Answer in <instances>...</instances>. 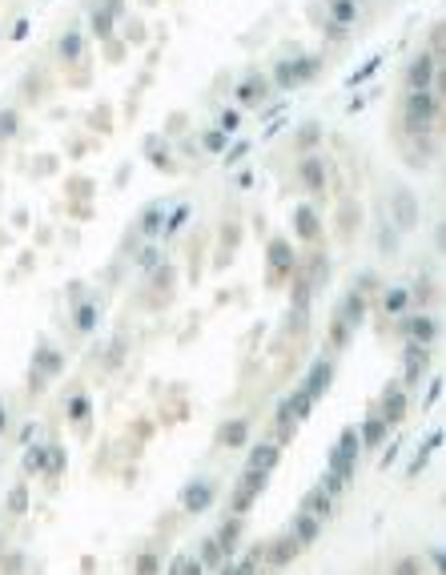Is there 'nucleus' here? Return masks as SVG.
<instances>
[{
	"mask_svg": "<svg viewBox=\"0 0 446 575\" xmlns=\"http://www.w3.org/2000/svg\"><path fill=\"white\" fill-rule=\"evenodd\" d=\"M438 109H442V101L434 89H410L406 101H402V125H406L410 137L430 133V125L438 121Z\"/></svg>",
	"mask_w": 446,
	"mask_h": 575,
	"instance_id": "obj_1",
	"label": "nucleus"
},
{
	"mask_svg": "<svg viewBox=\"0 0 446 575\" xmlns=\"http://www.w3.org/2000/svg\"><path fill=\"white\" fill-rule=\"evenodd\" d=\"M358 455H362V438H358V431L350 426V431H342L338 447L330 450V471H326V475H338L342 483H350V479H354V463H358Z\"/></svg>",
	"mask_w": 446,
	"mask_h": 575,
	"instance_id": "obj_2",
	"label": "nucleus"
},
{
	"mask_svg": "<svg viewBox=\"0 0 446 575\" xmlns=\"http://www.w3.org/2000/svg\"><path fill=\"white\" fill-rule=\"evenodd\" d=\"M270 487V471H249L241 475V483L234 487V495H229V515H246L253 503H258V495Z\"/></svg>",
	"mask_w": 446,
	"mask_h": 575,
	"instance_id": "obj_3",
	"label": "nucleus"
},
{
	"mask_svg": "<svg viewBox=\"0 0 446 575\" xmlns=\"http://www.w3.org/2000/svg\"><path fill=\"white\" fill-rule=\"evenodd\" d=\"M213 499H217V487H213L210 479H193V483H185V491H181V511L205 515L213 507Z\"/></svg>",
	"mask_w": 446,
	"mask_h": 575,
	"instance_id": "obj_4",
	"label": "nucleus"
},
{
	"mask_svg": "<svg viewBox=\"0 0 446 575\" xmlns=\"http://www.w3.org/2000/svg\"><path fill=\"white\" fill-rule=\"evenodd\" d=\"M438 81V57L434 52H418L406 64V89H434Z\"/></svg>",
	"mask_w": 446,
	"mask_h": 575,
	"instance_id": "obj_5",
	"label": "nucleus"
},
{
	"mask_svg": "<svg viewBox=\"0 0 446 575\" xmlns=\"http://www.w3.org/2000/svg\"><path fill=\"white\" fill-rule=\"evenodd\" d=\"M318 73V61L314 57H302V61H282L278 69H273V81L282 89H294V85H306L310 76Z\"/></svg>",
	"mask_w": 446,
	"mask_h": 575,
	"instance_id": "obj_6",
	"label": "nucleus"
},
{
	"mask_svg": "<svg viewBox=\"0 0 446 575\" xmlns=\"http://www.w3.org/2000/svg\"><path fill=\"white\" fill-rule=\"evenodd\" d=\"M334 322H342L346 330H358V326L366 322V294L350 290L346 298H342V306H338V318H334Z\"/></svg>",
	"mask_w": 446,
	"mask_h": 575,
	"instance_id": "obj_7",
	"label": "nucleus"
},
{
	"mask_svg": "<svg viewBox=\"0 0 446 575\" xmlns=\"http://www.w3.org/2000/svg\"><path fill=\"white\" fill-rule=\"evenodd\" d=\"M426 366H430V354H426V346H422V342H406V354H402V375H406L410 387H414V382H422Z\"/></svg>",
	"mask_w": 446,
	"mask_h": 575,
	"instance_id": "obj_8",
	"label": "nucleus"
},
{
	"mask_svg": "<svg viewBox=\"0 0 446 575\" xmlns=\"http://www.w3.org/2000/svg\"><path fill=\"white\" fill-rule=\"evenodd\" d=\"M265 93H270V81H265V73H249L237 81L234 97L241 101V105H261L265 101Z\"/></svg>",
	"mask_w": 446,
	"mask_h": 575,
	"instance_id": "obj_9",
	"label": "nucleus"
},
{
	"mask_svg": "<svg viewBox=\"0 0 446 575\" xmlns=\"http://www.w3.org/2000/svg\"><path fill=\"white\" fill-rule=\"evenodd\" d=\"M390 205H394V225H402V229H414V225H418V201H414L410 189H394Z\"/></svg>",
	"mask_w": 446,
	"mask_h": 575,
	"instance_id": "obj_10",
	"label": "nucleus"
},
{
	"mask_svg": "<svg viewBox=\"0 0 446 575\" xmlns=\"http://www.w3.org/2000/svg\"><path fill=\"white\" fill-rule=\"evenodd\" d=\"M402 330H406L410 342H422V346H430L434 338H438V322H434L430 314H414V318H402Z\"/></svg>",
	"mask_w": 446,
	"mask_h": 575,
	"instance_id": "obj_11",
	"label": "nucleus"
},
{
	"mask_svg": "<svg viewBox=\"0 0 446 575\" xmlns=\"http://www.w3.org/2000/svg\"><path fill=\"white\" fill-rule=\"evenodd\" d=\"M330 378H334V363H330V358H318V363L310 366L306 382H302V390H306L310 399H322L326 387H330Z\"/></svg>",
	"mask_w": 446,
	"mask_h": 575,
	"instance_id": "obj_12",
	"label": "nucleus"
},
{
	"mask_svg": "<svg viewBox=\"0 0 446 575\" xmlns=\"http://www.w3.org/2000/svg\"><path fill=\"white\" fill-rule=\"evenodd\" d=\"M386 426H394V423H402L406 419V387H390L382 394V414H378Z\"/></svg>",
	"mask_w": 446,
	"mask_h": 575,
	"instance_id": "obj_13",
	"label": "nucleus"
},
{
	"mask_svg": "<svg viewBox=\"0 0 446 575\" xmlns=\"http://www.w3.org/2000/svg\"><path fill=\"white\" fill-rule=\"evenodd\" d=\"M297 177H302V186L310 189V193H322V189H326V161H322V157H306V161H297Z\"/></svg>",
	"mask_w": 446,
	"mask_h": 575,
	"instance_id": "obj_14",
	"label": "nucleus"
},
{
	"mask_svg": "<svg viewBox=\"0 0 446 575\" xmlns=\"http://www.w3.org/2000/svg\"><path fill=\"white\" fill-rule=\"evenodd\" d=\"M297 551H302V543H297L294 535H282L278 543H270V547H265V563L278 571V567H285L290 559H297Z\"/></svg>",
	"mask_w": 446,
	"mask_h": 575,
	"instance_id": "obj_15",
	"label": "nucleus"
},
{
	"mask_svg": "<svg viewBox=\"0 0 446 575\" xmlns=\"http://www.w3.org/2000/svg\"><path fill=\"white\" fill-rule=\"evenodd\" d=\"M318 531H322V519H314V515H306V511H297L294 527H290V535H294L297 543H302V551L318 543Z\"/></svg>",
	"mask_w": 446,
	"mask_h": 575,
	"instance_id": "obj_16",
	"label": "nucleus"
},
{
	"mask_svg": "<svg viewBox=\"0 0 446 575\" xmlns=\"http://www.w3.org/2000/svg\"><path fill=\"white\" fill-rule=\"evenodd\" d=\"M302 511L314 515V519H330V515H334V495H326L322 487L306 491V499H302Z\"/></svg>",
	"mask_w": 446,
	"mask_h": 575,
	"instance_id": "obj_17",
	"label": "nucleus"
},
{
	"mask_svg": "<svg viewBox=\"0 0 446 575\" xmlns=\"http://www.w3.org/2000/svg\"><path fill=\"white\" fill-rule=\"evenodd\" d=\"M278 459H282V450H278V443H258V447L249 450V471H273L278 467Z\"/></svg>",
	"mask_w": 446,
	"mask_h": 575,
	"instance_id": "obj_18",
	"label": "nucleus"
},
{
	"mask_svg": "<svg viewBox=\"0 0 446 575\" xmlns=\"http://www.w3.org/2000/svg\"><path fill=\"white\" fill-rule=\"evenodd\" d=\"M294 225H297V238H306V241H314L318 234H322L318 213H314L310 205H297V210H294Z\"/></svg>",
	"mask_w": 446,
	"mask_h": 575,
	"instance_id": "obj_19",
	"label": "nucleus"
},
{
	"mask_svg": "<svg viewBox=\"0 0 446 575\" xmlns=\"http://www.w3.org/2000/svg\"><path fill=\"white\" fill-rule=\"evenodd\" d=\"M217 547H222V555H234V547H237V539H241V515H229L225 519V527L217 531Z\"/></svg>",
	"mask_w": 446,
	"mask_h": 575,
	"instance_id": "obj_20",
	"label": "nucleus"
},
{
	"mask_svg": "<svg viewBox=\"0 0 446 575\" xmlns=\"http://www.w3.org/2000/svg\"><path fill=\"white\" fill-rule=\"evenodd\" d=\"M386 431H390V426H386L382 419H378V414H374V419H366V423H362V431H358L362 447H366V450L382 447V443H386Z\"/></svg>",
	"mask_w": 446,
	"mask_h": 575,
	"instance_id": "obj_21",
	"label": "nucleus"
},
{
	"mask_svg": "<svg viewBox=\"0 0 446 575\" xmlns=\"http://www.w3.org/2000/svg\"><path fill=\"white\" fill-rule=\"evenodd\" d=\"M358 13H362V0H330V16H334V25H342V28L354 25Z\"/></svg>",
	"mask_w": 446,
	"mask_h": 575,
	"instance_id": "obj_22",
	"label": "nucleus"
},
{
	"mask_svg": "<svg viewBox=\"0 0 446 575\" xmlns=\"http://www.w3.org/2000/svg\"><path fill=\"white\" fill-rule=\"evenodd\" d=\"M270 262H273V274H285V270L294 266V250H290V241L285 238L270 241Z\"/></svg>",
	"mask_w": 446,
	"mask_h": 575,
	"instance_id": "obj_23",
	"label": "nucleus"
},
{
	"mask_svg": "<svg viewBox=\"0 0 446 575\" xmlns=\"http://www.w3.org/2000/svg\"><path fill=\"white\" fill-rule=\"evenodd\" d=\"M97 318H101V302L97 298H93V302H81V306H76V314H73V322H76V330H81V334H88V330L97 326Z\"/></svg>",
	"mask_w": 446,
	"mask_h": 575,
	"instance_id": "obj_24",
	"label": "nucleus"
},
{
	"mask_svg": "<svg viewBox=\"0 0 446 575\" xmlns=\"http://www.w3.org/2000/svg\"><path fill=\"white\" fill-rule=\"evenodd\" d=\"M410 306V290H402V286H390L382 294V314H390V318H394V314H402Z\"/></svg>",
	"mask_w": 446,
	"mask_h": 575,
	"instance_id": "obj_25",
	"label": "nucleus"
},
{
	"mask_svg": "<svg viewBox=\"0 0 446 575\" xmlns=\"http://www.w3.org/2000/svg\"><path fill=\"white\" fill-rule=\"evenodd\" d=\"M261 559H265V551H261V547H253V551H249V555H241V559H237V563H229L225 571H229V575H258Z\"/></svg>",
	"mask_w": 446,
	"mask_h": 575,
	"instance_id": "obj_26",
	"label": "nucleus"
},
{
	"mask_svg": "<svg viewBox=\"0 0 446 575\" xmlns=\"http://www.w3.org/2000/svg\"><path fill=\"white\" fill-rule=\"evenodd\" d=\"M249 438V419H237V423L222 426V447H241Z\"/></svg>",
	"mask_w": 446,
	"mask_h": 575,
	"instance_id": "obj_27",
	"label": "nucleus"
},
{
	"mask_svg": "<svg viewBox=\"0 0 446 575\" xmlns=\"http://www.w3.org/2000/svg\"><path fill=\"white\" fill-rule=\"evenodd\" d=\"M161 210L165 205H149L145 213H141V225H137V229H141V234H145V238H157V234H161Z\"/></svg>",
	"mask_w": 446,
	"mask_h": 575,
	"instance_id": "obj_28",
	"label": "nucleus"
},
{
	"mask_svg": "<svg viewBox=\"0 0 446 575\" xmlns=\"http://www.w3.org/2000/svg\"><path fill=\"white\" fill-rule=\"evenodd\" d=\"M88 414H93V402H88L85 390H76L73 399H69V419H76V423H88Z\"/></svg>",
	"mask_w": 446,
	"mask_h": 575,
	"instance_id": "obj_29",
	"label": "nucleus"
},
{
	"mask_svg": "<svg viewBox=\"0 0 446 575\" xmlns=\"http://www.w3.org/2000/svg\"><path fill=\"white\" fill-rule=\"evenodd\" d=\"M198 559H201V567H205V571L222 567L225 555H222V547H217V539H205V543H201V555H198Z\"/></svg>",
	"mask_w": 446,
	"mask_h": 575,
	"instance_id": "obj_30",
	"label": "nucleus"
},
{
	"mask_svg": "<svg viewBox=\"0 0 446 575\" xmlns=\"http://www.w3.org/2000/svg\"><path fill=\"white\" fill-rule=\"evenodd\" d=\"M37 366H40V378H52V375H61V366H64V358L57 351H45L37 358Z\"/></svg>",
	"mask_w": 446,
	"mask_h": 575,
	"instance_id": "obj_31",
	"label": "nucleus"
},
{
	"mask_svg": "<svg viewBox=\"0 0 446 575\" xmlns=\"http://www.w3.org/2000/svg\"><path fill=\"white\" fill-rule=\"evenodd\" d=\"M137 575H161V559L153 555V551H145V555H137Z\"/></svg>",
	"mask_w": 446,
	"mask_h": 575,
	"instance_id": "obj_32",
	"label": "nucleus"
},
{
	"mask_svg": "<svg viewBox=\"0 0 446 575\" xmlns=\"http://www.w3.org/2000/svg\"><path fill=\"white\" fill-rule=\"evenodd\" d=\"M185 217H189V205H177V210H173V213H169V217L161 222V234H165V238H169V234H177Z\"/></svg>",
	"mask_w": 446,
	"mask_h": 575,
	"instance_id": "obj_33",
	"label": "nucleus"
},
{
	"mask_svg": "<svg viewBox=\"0 0 446 575\" xmlns=\"http://www.w3.org/2000/svg\"><path fill=\"white\" fill-rule=\"evenodd\" d=\"M61 57L64 61H76V57H81V33H76V28L61 40Z\"/></svg>",
	"mask_w": 446,
	"mask_h": 575,
	"instance_id": "obj_34",
	"label": "nucleus"
},
{
	"mask_svg": "<svg viewBox=\"0 0 446 575\" xmlns=\"http://www.w3.org/2000/svg\"><path fill=\"white\" fill-rule=\"evenodd\" d=\"M93 28H97V37H101V40H105V37H113V13L97 8V13H93Z\"/></svg>",
	"mask_w": 446,
	"mask_h": 575,
	"instance_id": "obj_35",
	"label": "nucleus"
},
{
	"mask_svg": "<svg viewBox=\"0 0 446 575\" xmlns=\"http://www.w3.org/2000/svg\"><path fill=\"white\" fill-rule=\"evenodd\" d=\"M390 575H422V563L414 559V555H402V559L390 567Z\"/></svg>",
	"mask_w": 446,
	"mask_h": 575,
	"instance_id": "obj_36",
	"label": "nucleus"
},
{
	"mask_svg": "<svg viewBox=\"0 0 446 575\" xmlns=\"http://www.w3.org/2000/svg\"><path fill=\"white\" fill-rule=\"evenodd\" d=\"M217 129H222L225 137H234L237 129H241V113H237V109H225L222 113V125H217Z\"/></svg>",
	"mask_w": 446,
	"mask_h": 575,
	"instance_id": "obj_37",
	"label": "nucleus"
},
{
	"mask_svg": "<svg viewBox=\"0 0 446 575\" xmlns=\"http://www.w3.org/2000/svg\"><path fill=\"white\" fill-rule=\"evenodd\" d=\"M25 507H28V487H16L13 499H8V515H25Z\"/></svg>",
	"mask_w": 446,
	"mask_h": 575,
	"instance_id": "obj_38",
	"label": "nucleus"
},
{
	"mask_svg": "<svg viewBox=\"0 0 446 575\" xmlns=\"http://www.w3.org/2000/svg\"><path fill=\"white\" fill-rule=\"evenodd\" d=\"M225 141H229V137H225L222 129H213V133H205V141H201V145H205V149H210V153H217V149H222V145H225Z\"/></svg>",
	"mask_w": 446,
	"mask_h": 575,
	"instance_id": "obj_39",
	"label": "nucleus"
},
{
	"mask_svg": "<svg viewBox=\"0 0 446 575\" xmlns=\"http://www.w3.org/2000/svg\"><path fill=\"white\" fill-rule=\"evenodd\" d=\"M157 262H161V254H157V250H145L141 258H137V266H141V270H157Z\"/></svg>",
	"mask_w": 446,
	"mask_h": 575,
	"instance_id": "obj_40",
	"label": "nucleus"
},
{
	"mask_svg": "<svg viewBox=\"0 0 446 575\" xmlns=\"http://www.w3.org/2000/svg\"><path fill=\"white\" fill-rule=\"evenodd\" d=\"M378 246H382V254H390L398 246V238L390 234V225H382V234H378Z\"/></svg>",
	"mask_w": 446,
	"mask_h": 575,
	"instance_id": "obj_41",
	"label": "nucleus"
},
{
	"mask_svg": "<svg viewBox=\"0 0 446 575\" xmlns=\"http://www.w3.org/2000/svg\"><path fill=\"white\" fill-rule=\"evenodd\" d=\"M177 575H205V567H201V559H185Z\"/></svg>",
	"mask_w": 446,
	"mask_h": 575,
	"instance_id": "obj_42",
	"label": "nucleus"
},
{
	"mask_svg": "<svg viewBox=\"0 0 446 575\" xmlns=\"http://www.w3.org/2000/svg\"><path fill=\"white\" fill-rule=\"evenodd\" d=\"M246 149H249L246 141H241V145H234V149L225 153V161H229V165H237V161H241V157H246Z\"/></svg>",
	"mask_w": 446,
	"mask_h": 575,
	"instance_id": "obj_43",
	"label": "nucleus"
},
{
	"mask_svg": "<svg viewBox=\"0 0 446 575\" xmlns=\"http://www.w3.org/2000/svg\"><path fill=\"white\" fill-rule=\"evenodd\" d=\"M430 294H434V290H430V282H418V290H414V298H418V302H426Z\"/></svg>",
	"mask_w": 446,
	"mask_h": 575,
	"instance_id": "obj_44",
	"label": "nucleus"
},
{
	"mask_svg": "<svg viewBox=\"0 0 446 575\" xmlns=\"http://www.w3.org/2000/svg\"><path fill=\"white\" fill-rule=\"evenodd\" d=\"M13 125H16V117L13 113H4V117H0V133H13Z\"/></svg>",
	"mask_w": 446,
	"mask_h": 575,
	"instance_id": "obj_45",
	"label": "nucleus"
},
{
	"mask_svg": "<svg viewBox=\"0 0 446 575\" xmlns=\"http://www.w3.org/2000/svg\"><path fill=\"white\" fill-rule=\"evenodd\" d=\"M430 563H434V571H442V547H430Z\"/></svg>",
	"mask_w": 446,
	"mask_h": 575,
	"instance_id": "obj_46",
	"label": "nucleus"
},
{
	"mask_svg": "<svg viewBox=\"0 0 446 575\" xmlns=\"http://www.w3.org/2000/svg\"><path fill=\"white\" fill-rule=\"evenodd\" d=\"M222 575H229V571H222Z\"/></svg>",
	"mask_w": 446,
	"mask_h": 575,
	"instance_id": "obj_47",
	"label": "nucleus"
}]
</instances>
